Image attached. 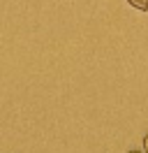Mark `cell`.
I'll return each mask as SVG.
<instances>
[{"mask_svg":"<svg viewBox=\"0 0 148 153\" xmlns=\"http://www.w3.org/2000/svg\"><path fill=\"white\" fill-rule=\"evenodd\" d=\"M132 7H137L139 12H146L148 10V0H127Z\"/></svg>","mask_w":148,"mask_h":153,"instance_id":"6da1fadb","label":"cell"},{"mask_svg":"<svg viewBox=\"0 0 148 153\" xmlns=\"http://www.w3.org/2000/svg\"><path fill=\"white\" fill-rule=\"evenodd\" d=\"M130 153H139V151H130Z\"/></svg>","mask_w":148,"mask_h":153,"instance_id":"3957f363","label":"cell"},{"mask_svg":"<svg viewBox=\"0 0 148 153\" xmlns=\"http://www.w3.org/2000/svg\"><path fill=\"white\" fill-rule=\"evenodd\" d=\"M144 144H146V153H148V134H146V142H144Z\"/></svg>","mask_w":148,"mask_h":153,"instance_id":"7a4b0ae2","label":"cell"}]
</instances>
